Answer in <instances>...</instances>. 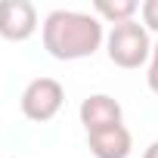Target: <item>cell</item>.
Instances as JSON below:
<instances>
[{"mask_svg":"<svg viewBox=\"0 0 158 158\" xmlns=\"http://www.w3.org/2000/svg\"><path fill=\"white\" fill-rule=\"evenodd\" d=\"M44 50L59 62L87 59L106 44V28L93 13L81 10H53L40 25Z\"/></svg>","mask_w":158,"mask_h":158,"instance_id":"1","label":"cell"},{"mask_svg":"<svg viewBox=\"0 0 158 158\" xmlns=\"http://www.w3.org/2000/svg\"><path fill=\"white\" fill-rule=\"evenodd\" d=\"M106 53H109V62L118 65V68L146 65L149 56H152V40H149L146 25H139L136 19L124 22V25H115L106 34Z\"/></svg>","mask_w":158,"mask_h":158,"instance_id":"2","label":"cell"},{"mask_svg":"<svg viewBox=\"0 0 158 158\" xmlns=\"http://www.w3.org/2000/svg\"><path fill=\"white\" fill-rule=\"evenodd\" d=\"M62 102H65V87L56 81V77H34V81L25 84L22 90V115L34 124H47L53 121L59 112H62Z\"/></svg>","mask_w":158,"mask_h":158,"instance_id":"3","label":"cell"},{"mask_svg":"<svg viewBox=\"0 0 158 158\" xmlns=\"http://www.w3.org/2000/svg\"><path fill=\"white\" fill-rule=\"evenodd\" d=\"M37 31V10L31 0H0V37L22 44Z\"/></svg>","mask_w":158,"mask_h":158,"instance_id":"4","label":"cell"},{"mask_svg":"<svg viewBox=\"0 0 158 158\" xmlns=\"http://www.w3.org/2000/svg\"><path fill=\"white\" fill-rule=\"evenodd\" d=\"M77 118H81L87 133H93V130H106V127L124 124V109L109 93H90L81 102V109H77Z\"/></svg>","mask_w":158,"mask_h":158,"instance_id":"5","label":"cell"},{"mask_svg":"<svg viewBox=\"0 0 158 158\" xmlns=\"http://www.w3.org/2000/svg\"><path fill=\"white\" fill-rule=\"evenodd\" d=\"M87 149H90L93 158H130L133 136H130V130L124 124L93 130V133H87Z\"/></svg>","mask_w":158,"mask_h":158,"instance_id":"6","label":"cell"},{"mask_svg":"<svg viewBox=\"0 0 158 158\" xmlns=\"http://www.w3.org/2000/svg\"><path fill=\"white\" fill-rule=\"evenodd\" d=\"M136 13H139L136 0H96V3H93V16L99 22H109L112 28L124 25V22H133Z\"/></svg>","mask_w":158,"mask_h":158,"instance_id":"7","label":"cell"},{"mask_svg":"<svg viewBox=\"0 0 158 158\" xmlns=\"http://www.w3.org/2000/svg\"><path fill=\"white\" fill-rule=\"evenodd\" d=\"M139 16H143L146 31L158 34V0H143V3H139Z\"/></svg>","mask_w":158,"mask_h":158,"instance_id":"8","label":"cell"},{"mask_svg":"<svg viewBox=\"0 0 158 158\" xmlns=\"http://www.w3.org/2000/svg\"><path fill=\"white\" fill-rule=\"evenodd\" d=\"M146 84L149 90L158 96V40L152 44V56H149V71H146Z\"/></svg>","mask_w":158,"mask_h":158,"instance_id":"9","label":"cell"},{"mask_svg":"<svg viewBox=\"0 0 158 158\" xmlns=\"http://www.w3.org/2000/svg\"><path fill=\"white\" fill-rule=\"evenodd\" d=\"M143 158H158V139H152V143L146 146V152H143Z\"/></svg>","mask_w":158,"mask_h":158,"instance_id":"10","label":"cell"}]
</instances>
